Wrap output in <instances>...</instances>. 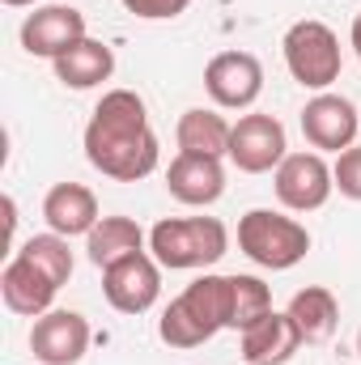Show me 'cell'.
Returning a JSON list of instances; mask_svg holds the SVG:
<instances>
[{"label": "cell", "mask_w": 361, "mask_h": 365, "mask_svg": "<svg viewBox=\"0 0 361 365\" xmlns=\"http://www.w3.org/2000/svg\"><path fill=\"white\" fill-rule=\"evenodd\" d=\"M9 9H26V4H39V0H4Z\"/></svg>", "instance_id": "obj_26"}, {"label": "cell", "mask_w": 361, "mask_h": 365, "mask_svg": "<svg viewBox=\"0 0 361 365\" xmlns=\"http://www.w3.org/2000/svg\"><path fill=\"white\" fill-rule=\"evenodd\" d=\"M86 158L115 182L149 179L162 162L158 132L149 128V106L136 90H106L86 123Z\"/></svg>", "instance_id": "obj_1"}, {"label": "cell", "mask_w": 361, "mask_h": 365, "mask_svg": "<svg viewBox=\"0 0 361 365\" xmlns=\"http://www.w3.org/2000/svg\"><path fill=\"white\" fill-rule=\"evenodd\" d=\"M243 336V361L247 365H289L298 357V349L306 344L298 323L289 319V310H268L264 319H255Z\"/></svg>", "instance_id": "obj_15"}, {"label": "cell", "mask_w": 361, "mask_h": 365, "mask_svg": "<svg viewBox=\"0 0 361 365\" xmlns=\"http://www.w3.org/2000/svg\"><path fill=\"white\" fill-rule=\"evenodd\" d=\"M166 191L187 208H208L225 195V166L208 153H179L166 170Z\"/></svg>", "instance_id": "obj_14"}, {"label": "cell", "mask_w": 361, "mask_h": 365, "mask_svg": "<svg viewBox=\"0 0 361 365\" xmlns=\"http://www.w3.org/2000/svg\"><path fill=\"white\" fill-rule=\"evenodd\" d=\"M289 319L298 323L306 344H327L336 336V327H340V302H336L332 289L306 284V289H298L289 297Z\"/></svg>", "instance_id": "obj_17"}, {"label": "cell", "mask_w": 361, "mask_h": 365, "mask_svg": "<svg viewBox=\"0 0 361 365\" xmlns=\"http://www.w3.org/2000/svg\"><path fill=\"white\" fill-rule=\"evenodd\" d=\"M230 327L234 331H247L255 319H264L272 310V289L260 280V276H247V272H238V276H230Z\"/></svg>", "instance_id": "obj_21"}, {"label": "cell", "mask_w": 361, "mask_h": 365, "mask_svg": "<svg viewBox=\"0 0 361 365\" xmlns=\"http://www.w3.org/2000/svg\"><path fill=\"white\" fill-rule=\"evenodd\" d=\"M187 4L191 0H123V9L132 17H145V21H171V17L187 13Z\"/></svg>", "instance_id": "obj_24"}, {"label": "cell", "mask_w": 361, "mask_h": 365, "mask_svg": "<svg viewBox=\"0 0 361 365\" xmlns=\"http://www.w3.org/2000/svg\"><path fill=\"white\" fill-rule=\"evenodd\" d=\"M349 38H353V51H357V60H361V13L353 17V34Z\"/></svg>", "instance_id": "obj_25"}, {"label": "cell", "mask_w": 361, "mask_h": 365, "mask_svg": "<svg viewBox=\"0 0 361 365\" xmlns=\"http://www.w3.org/2000/svg\"><path fill=\"white\" fill-rule=\"evenodd\" d=\"M145 242L149 238L132 217H102L86 234V255H90L93 268H111V264H119V259H128L136 251H149Z\"/></svg>", "instance_id": "obj_19"}, {"label": "cell", "mask_w": 361, "mask_h": 365, "mask_svg": "<svg viewBox=\"0 0 361 365\" xmlns=\"http://www.w3.org/2000/svg\"><path fill=\"white\" fill-rule=\"evenodd\" d=\"M102 297L119 314H145L162 297V264L153 251H136L111 268H102Z\"/></svg>", "instance_id": "obj_6"}, {"label": "cell", "mask_w": 361, "mask_h": 365, "mask_svg": "<svg viewBox=\"0 0 361 365\" xmlns=\"http://www.w3.org/2000/svg\"><path fill=\"white\" fill-rule=\"evenodd\" d=\"M230 132L234 123L213 110V106H191L179 115V128H175V140H179V153H208V158H225L230 153Z\"/></svg>", "instance_id": "obj_20"}, {"label": "cell", "mask_w": 361, "mask_h": 365, "mask_svg": "<svg viewBox=\"0 0 361 365\" xmlns=\"http://www.w3.org/2000/svg\"><path fill=\"white\" fill-rule=\"evenodd\" d=\"M86 34V13L73 9V4H43L34 9L26 21H21V47L26 56H39V60H60L64 51H73Z\"/></svg>", "instance_id": "obj_11"}, {"label": "cell", "mask_w": 361, "mask_h": 365, "mask_svg": "<svg viewBox=\"0 0 361 365\" xmlns=\"http://www.w3.org/2000/svg\"><path fill=\"white\" fill-rule=\"evenodd\" d=\"M280 51H285L289 77H293L302 90L323 93L340 81L345 56H340V38H336L332 26H323V21H315V17H302V21H293V26L285 30Z\"/></svg>", "instance_id": "obj_5"}, {"label": "cell", "mask_w": 361, "mask_h": 365, "mask_svg": "<svg viewBox=\"0 0 361 365\" xmlns=\"http://www.w3.org/2000/svg\"><path fill=\"white\" fill-rule=\"evenodd\" d=\"M332 179H336V191L345 200H357L361 204V145L336 153V166H332Z\"/></svg>", "instance_id": "obj_23"}, {"label": "cell", "mask_w": 361, "mask_h": 365, "mask_svg": "<svg viewBox=\"0 0 361 365\" xmlns=\"http://www.w3.org/2000/svg\"><path fill=\"white\" fill-rule=\"evenodd\" d=\"M238 251L268 268V272H289L306 259L310 251V234L302 221L285 217V212H272V208H251L238 217Z\"/></svg>", "instance_id": "obj_4"}, {"label": "cell", "mask_w": 361, "mask_h": 365, "mask_svg": "<svg viewBox=\"0 0 361 365\" xmlns=\"http://www.w3.org/2000/svg\"><path fill=\"white\" fill-rule=\"evenodd\" d=\"M272 191L289 212H315L332 200L336 179L332 166L323 162V153H289L276 170H272Z\"/></svg>", "instance_id": "obj_8"}, {"label": "cell", "mask_w": 361, "mask_h": 365, "mask_svg": "<svg viewBox=\"0 0 361 365\" xmlns=\"http://www.w3.org/2000/svg\"><path fill=\"white\" fill-rule=\"evenodd\" d=\"M149 251L171 272L213 268L230 251V230L217 217H166L149 230Z\"/></svg>", "instance_id": "obj_3"}, {"label": "cell", "mask_w": 361, "mask_h": 365, "mask_svg": "<svg viewBox=\"0 0 361 365\" xmlns=\"http://www.w3.org/2000/svg\"><path fill=\"white\" fill-rule=\"evenodd\" d=\"M357 353H361V331H357Z\"/></svg>", "instance_id": "obj_27"}, {"label": "cell", "mask_w": 361, "mask_h": 365, "mask_svg": "<svg viewBox=\"0 0 361 365\" xmlns=\"http://www.w3.org/2000/svg\"><path fill=\"white\" fill-rule=\"evenodd\" d=\"M204 90L221 110H251L264 93V64L251 51H221L204 64Z\"/></svg>", "instance_id": "obj_10"}, {"label": "cell", "mask_w": 361, "mask_h": 365, "mask_svg": "<svg viewBox=\"0 0 361 365\" xmlns=\"http://www.w3.org/2000/svg\"><path fill=\"white\" fill-rule=\"evenodd\" d=\"M230 293H234L230 276H221V272L195 276L158 319L162 344H171V349H200L217 331H225L230 327V306H234Z\"/></svg>", "instance_id": "obj_2"}, {"label": "cell", "mask_w": 361, "mask_h": 365, "mask_svg": "<svg viewBox=\"0 0 361 365\" xmlns=\"http://www.w3.org/2000/svg\"><path fill=\"white\" fill-rule=\"evenodd\" d=\"M17 255H26L30 264H39L43 272L51 276L60 289L68 284V276H73V251H68V238H60V234H30L21 247H17Z\"/></svg>", "instance_id": "obj_22"}, {"label": "cell", "mask_w": 361, "mask_h": 365, "mask_svg": "<svg viewBox=\"0 0 361 365\" xmlns=\"http://www.w3.org/2000/svg\"><path fill=\"white\" fill-rule=\"evenodd\" d=\"M357 132H361V115L345 93L323 90L302 106V136L315 153H345V149L357 145Z\"/></svg>", "instance_id": "obj_9"}, {"label": "cell", "mask_w": 361, "mask_h": 365, "mask_svg": "<svg viewBox=\"0 0 361 365\" xmlns=\"http://www.w3.org/2000/svg\"><path fill=\"white\" fill-rule=\"evenodd\" d=\"M43 221L60 238H81V234H90L93 225L102 221L98 195H93L86 182H56L43 195Z\"/></svg>", "instance_id": "obj_16"}, {"label": "cell", "mask_w": 361, "mask_h": 365, "mask_svg": "<svg viewBox=\"0 0 361 365\" xmlns=\"http://www.w3.org/2000/svg\"><path fill=\"white\" fill-rule=\"evenodd\" d=\"M56 293H60V284H56L51 276L43 272L39 264H30L26 255L13 251V259H9L4 272H0V297H4V306H9L13 314L39 319V314H47V310H56V306H51Z\"/></svg>", "instance_id": "obj_13"}, {"label": "cell", "mask_w": 361, "mask_h": 365, "mask_svg": "<svg viewBox=\"0 0 361 365\" xmlns=\"http://www.w3.org/2000/svg\"><path fill=\"white\" fill-rule=\"evenodd\" d=\"M243 175H268L289 158V140H285V123L276 115L251 110L234 123L230 132V153H225Z\"/></svg>", "instance_id": "obj_7"}, {"label": "cell", "mask_w": 361, "mask_h": 365, "mask_svg": "<svg viewBox=\"0 0 361 365\" xmlns=\"http://www.w3.org/2000/svg\"><path fill=\"white\" fill-rule=\"evenodd\" d=\"M90 323L77 310H47L30 327V353L43 365H77L90 353Z\"/></svg>", "instance_id": "obj_12"}, {"label": "cell", "mask_w": 361, "mask_h": 365, "mask_svg": "<svg viewBox=\"0 0 361 365\" xmlns=\"http://www.w3.org/2000/svg\"><path fill=\"white\" fill-rule=\"evenodd\" d=\"M56 81L68 86V90H93L102 81H111L115 73V51L102 43V38H81L73 51H64L56 64Z\"/></svg>", "instance_id": "obj_18"}]
</instances>
